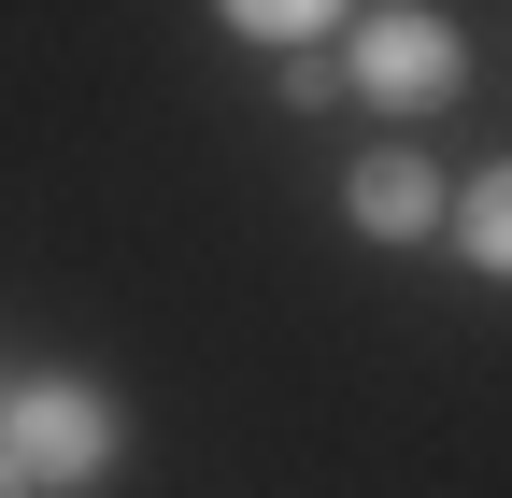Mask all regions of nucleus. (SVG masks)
<instances>
[{"instance_id": "4", "label": "nucleus", "mask_w": 512, "mask_h": 498, "mask_svg": "<svg viewBox=\"0 0 512 498\" xmlns=\"http://www.w3.org/2000/svg\"><path fill=\"white\" fill-rule=\"evenodd\" d=\"M441 228H456V257H470V271H498V285H512V157H498V171H484Z\"/></svg>"}, {"instance_id": "7", "label": "nucleus", "mask_w": 512, "mask_h": 498, "mask_svg": "<svg viewBox=\"0 0 512 498\" xmlns=\"http://www.w3.org/2000/svg\"><path fill=\"white\" fill-rule=\"evenodd\" d=\"M0 399H15V385H0Z\"/></svg>"}, {"instance_id": "6", "label": "nucleus", "mask_w": 512, "mask_h": 498, "mask_svg": "<svg viewBox=\"0 0 512 498\" xmlns=\"http://www.w3.org/2000/svg\"><path fill=\"white\" fill-rule=\"evenodd\" d=\"M0 498H43V484H29V456H15V442H0Z\"/></svg>"}, {"instance_id": "5", "label": "nucleus", "mask_w": 512, "mask_h": 498, "mask_svg": "<svg viewBox=\"0 0 512 498\" xmlns=\"http://www.w3.org/2000/svg\"><path fill=\"white\" fill-rule=\"evenodd\" d=\"M214 15H228L242 43H285V57H313V43L342 29V0H214Z\"/></svg>"}, {"instance_id": "2", "label": "nucleus", "mask_w": 512, "mask_h": 498, "mask_svg": "<svg viewBox=\"0 0 512 498\" xmlns=\"http://www.w3.org/2000/svg\"><path fill=\"white\" fill-rule=\"evenodd\" d=\"M342 72L384 100V114H441V100H456L470 86V43L456 29H441V15H370L356 29V57H342Z\"/></svg>"}, {"instance_id": "1", "label": "nucleus", "mask_w": 512, "mask_h": 498, "mask_svg": "<svg viewBox=\"0 0 512 498\" xmlns=\"http://www.w3.org/2000/svg\"><path fill=\"white\" fill-rule=\"evenodd\" d=\"M0 442L29 456V484H100V470L128 456V413L86 385V370H43V385L0 399Z\"/></svg>"}, {"instance_id": "3", "label": "nucleus", "mask_w": 512, "mask_h": 498, "mask_svg": "<svg viewBox=\"0 0 512 498\" xmlns=\"http://www.w3.org/2000/svg\"><path fill=\"white\" fill-rule=\"evenodd\" d=\"M342 214H356L370 242H427L456 200H441V171H427V157H399V143H384V157H356V171H342Z\"/></svg>"}]
</instances>
